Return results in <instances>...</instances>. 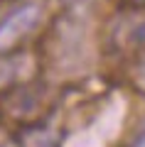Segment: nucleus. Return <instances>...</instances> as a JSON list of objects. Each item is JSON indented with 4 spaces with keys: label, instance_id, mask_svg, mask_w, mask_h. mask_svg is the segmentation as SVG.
Wrapping results in <instances>:
<instances>
[{
    "label": "nucleus",
    "instance_id": "nucleus-3",
    "mask_svg": "<svg viewBox=\"0 0 145 147\" xmlns=\"http://www.w3.org/2000/svg\"><path fill=\"white\" fill-rule=\"evenodd\" d=\"M20 147H59L57 137L47 130L44 125H25L20 135H15Z\"/></svg>",
    "mask_w": 145,
    "mask_h": 147
},
{
    "label": "nucleus",
    "instance_id": "nucleus-5",
    "mask_svg": "<svg viewBox=\"0 0 145 147\" xmlns=\"http://www.w3.org/2000/svg\"><path fill=\"white\" fill-rule=\"evenodd\" d=\"M133 5H138V7H145V0H130Z\"/></svg>",
    "mask_w": 145,
    "mask_h": 147
},
{
    "label": "nucleus",
    "instance_id": "nucleus-4",
    "mask_svg": "<svg viewBox=\"0 0 145 147\" xmlns=\"http://www.w3.org/2000/svg\"><path fill=\"white\" fill-rule=\"evenodd\" d=\"M0 147H20V142H17V137L7 135L5 130H0Z\"/></svg>",
    "mask_w": 145,
    "mask_h": 147
},
{
    "label": "nucleus",
    "instance_id": "nucleus-6",
    "mask_svg": "<svg viewBox=\"0 0 145 147\" xmlns=\"http://www.w3.org/2000/svg\"><path fill=\"white\" fill-rule=\"evenodd\" d=\"M62 3H67V5H76V3H81V0H62Z\"/></svg>",
    "mask_w": 145,
    "mask_h": 147
},
{
    "label": "nucleus",
    "instance_id": "nucleus-2",
    "mask_svg": "<svg viewBox=\"0 0 145 147\" xmlns=\"http://www.w3.org/2000/svg\"><path fill=\"white\" fill-rule=\"evenodd\" d=\"M39 7L27 3V5H20L0 22V54H7L35 32V27L39 25Z\"/></svg>",
    "mask_w": 145,
    "mask_h": 147
},
{
    "label": "nucleus",
    "instance_id": "nucleus-1",
    "mask_svg": "<svg viewBox=\"0 0 145 147\" xmlns=\"http://www.w3.org/2000/svg\"><path fill=\"white\" fill-rule=\"evenodd\" d=\"M106 47L116 57L133 59L145 54V10H125L116 15L106 32Z\"/></svg>",
    "mask_w": 145,
    "mask_h": 147
}]
</instances>
